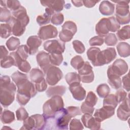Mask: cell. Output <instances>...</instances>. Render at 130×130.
Masks as SVG:
<instances>
[{
  "label": "cell",
  "mask_w": 130,
  "mask_h": 130,
  "mask_svg": "<svg viewBox=\"0 0 130 130\" xmlns=\"http://www.w3.org/2000/svg\"><path fill=\"white\" fill-rule=\"evenodd\" d=\"M115 95L117 100L118 103H119L122 102L126 98L127 93L123 89H120L116 91Z\"/></svg>",
  "instance_id": "91938a15"
},
{
  "label": "cell",
  "mask_w": 130,
  "mask_h": 130,
  "mask_svg": "<svg viewBox=\"0 0 130 130\" xmlns=\"http://www.w3.org/2000/svg\"><path fill=\"white\" fill-rule=\"evenodd\" d=\"M115 113V109L103 106L95 110L94 117L99 121L101 122L112 116Z\"/></svg>",
  "instance_id": "2e32d148"
},
{
  "label": "cell",
  "mask_w": 130,
  "mask_h": 130,
  "mask_svg": "<svg viewBox=\"0 0 130 130\" xmlns=\"http://www.w3.org/2000/svg\"><path fill=\"white\" fill-rule=\"evenodd\" d=\"M50 59L51 64L58 66L62 63L63 56L62 54H50Z\"/></svg>",
  "instance_id": "ee69618b"
},
{
  "label": "cell",
  "mask_w": 130,
  "mask_h": 130,
  "mask_svg": "<svg viewBox=\"0 0 130 130\" xmlns=\"http://www.w3.org/2000/svg\"><path fill=\"white\" fill-rule=\"evenodd\" d=\"M16 86L17 87V93L22 94L30 98L35 96L37 93V90L35 84L32 82L29 81L28 79L22 80Z\"/></svg>",
  "instance_id": "5b68a950"
},
{
  "label": "cell",
  "mask_w": 130,
  "mask_h": 130,
  "mask_svg": "<svg viewBox=\"0 0 130 130\" xmlns=\"http://www.w3.org/2000/svg\"><path fill=\"white\" fill-rule=\"evenodd\" d=\"M78 71L80 76L81 81L83 83H89L93 81L94 73L92 70V67L89 62H84L82 67Z\"/></svg>",
  "instance_id": "30bf717a"
},
{
  "label": "cell",
  "mask_w": 130,
  "mask_h": 130,
  "mask_svg": "<svg viewBox=\"0 0 130 130\" xmlns=\"http://www.w3.org/2000/svg\"><path fill=\"white\" fill-rule=\"evenodd\" d=\"M115 5L108 1H102L99 6V11L101 13L105 16H110L114 12Z\"/></svg>",
  "instance_id": "7402d4cb"
},
{
  "label": "cell",
  "mask_w": 130,
  "mask_h": 130,
  "mask_svg": "<svg viewBox=\"0 0 130 130\" xmlns=\"http://www.w3.org/2000/svg\"><path fill=\"white\" fill-rule=\"evenodd\" d=\"M17 120L19 121H23L28 117V114L25 109L20 107L16 111Z\"/></svg>",
  "instance_id": "f907efd6"
},
{
  "label": "cell",
  "mask_w": 130,
  "mask_h": 130,
  "mask_svg": "<svg viewBox=\"0 0 130 130\" xmlns=\"http://www.w3.org/2000/svg\"><path fill=\"white\" fill-rule=\"evenodd\" d=\"M117 116L119 119L123 121H126L130 116V110L129 107V99L125 98L119 106L117 110Z\"/></svg>",
  "instance_id": "e0dca14e"
},
{
  "label": "cell",
  "mask_w": 130,
  "mask_h": 130,
  "mask_svg": "<svg viewBox=\"0 0 130 130\" xmlns=\"http://www.w3.org/2000/svg\"><path fill=\"white\" fill-rule=\"evenodd\" d=\"M58 31L57 28L52 25H47L40 27L38 35V37L43 40L54 38L57 37Z\"/></svg>",
  "instance_id": "7c38bea8"
},
{
  "label": "cell",
  "mask_w": 130,
  "mask_h": 130,
  "mask_svg": "<svg viewBox=\"0 0 130 130\" xmlns=\"http://www.w3.org/2000/svg\"><path fill=\"white\" fill-rule=\"evenodd\" d=\"M44 49L49 54H62L65 50V44L59 40H49L44 42Z\"/></svg>",
  "instance_id": "ba28073f"
},
{
  "label": "cell",
  "mask_w": 130,
  "mask_h": 130,
  "mask_svg": "<svg viewBox=\"0 0 130 130\" xmlns=\"http://www.w3.org/2000/svg\"><path fill=\"white\" fill-rule=\"evenodd\" d=\"M13 15L17 19L21 21L25 25H27L29 22V18L24 7L21 6L18 10L13 12Z\"/></svg>",
  "instance_id": "603a6c76"
},
{
  "label": "cell",
  "mask_w": 130,
  "mask_h": 130,
  "mask_svg": "<svg viewBox=\"0 0 130 130\" xmlns=\"http://www.w3.org/2000/svg\"><path fill=\"white\" fill-rule=\"evenodd\" d=\"M13 66H15L14 58L9 55L1 59V66L3 68H9Z\"/></svg>",
  "instance_id": "b9f144b4"
},
{
  "label": "cell",
  "mask_w": 130,
  "mask_h": 130,
  "mask_svg": "<svg viewBox=\"0 0 130 130\" xmlns=\"http://www.w3.org/2000/svg\"><path fill=\"white\" fill-rule=\"evenodd\" d=\"M64 20L63 15L61 13H55L51 18V22L54 25H59L62 23Z\"/></svg>",
  "instance_id": "c3c4849f"
},
{
  "label": "cell",
  "mask_w": 130,
  "mask_h": 130,
  "mask_svg": "<svg viewBox=\"0 0 130 130\" xmlns=\"http://www.w3.org/2000/svg\"><path fill=\"white\" fill-rule=\"evenodd\" d=\"M35 126V122L34 118L31 116L30 117H28L26 119L23 120V126L21 128V129H34Z\"/></svg>",
  "instance_id": "bcb514c9"
},
{
  "label": "cell",
  "mask_w": 130,
  "mask_h": 130,
  "mask_svg": "<svg viewBox=\"0 0 130 130\" xmlns=\"http://www.w3.org/2000/svg\"><path fill=\"white\" fill-rule=\"evenodd\" d=\"M15 120L14 112L8 110H5L1 113V120L4 124H9Z\"/></svg>",
  "instance_id": "f546056e"
},
{
  "label": "cell",
  "mask_w": 130,
  "mask_h": 130,
  "mask_svg": "<svg viewBox=\"0 0 130 130\" xmlns=\"http://www.w3.org/2000/svg\"><path fill=\"white\" fill-rule=\"evenodd\" d=\"M128 68L127 64L124 60L117 59L108 67L107 76L113 75L120 77L127 72Z\"/></svg>",
  "instance_id": "8992f818"
},
{
  "label": "cell",
  "mask_w": 130,
  "mask_h": 130,
  "mask_svg": "<svg viewBox=\"0 0 130 130\" xmlns=\"http://www.w3.org/2000/svg\"><path fill=\"white\" fill-rule=\"evenodd\" d=\"M6 7L9 8L10 10L13 12L16 11L18 10L21 6L20 3L18 1L15 0H8L6 1Z\"/></svg>",
  "instance_id": "816d5d0a"
},
{
  "label": "cell",
  "mask_w": 130,
  "mask_h": 130,
  "mask_svg": "<svg viewBox=\"0 0 130 130\" xmlns=\"http://www.w3.org/2000/svg\"><path fill=\"white\" fill-rule=\"evenodd\" d=\"M94 110V107L86 105L84 102H83L81 106V111L84 114L92 115Z\"/></svg>",
  "instance_id": "6f0895ef"
},
{
  "label": "cell",
  "mask_w": 130,
  "mask_h": 130,
  "mask_svg": "<svg viewBox=\"0 0 130 130\" xmlns=\"http://www.w3.org/2000/svg\"><path fill=\"white\" fill-rule=\"evenodd\" d=\"M11 83L10 78L8 76H1L0 79V86H6Z\"/></svg>",
  "instance_id": "be15d7a7"
},
{
  "label": "cell",
  "mask_w": 130,
  "mask_h": 130,
  "mask_svg": "<svg viewBox=\"0 0 130 130\" xmlns=\"http://www.w3.org/2000/svg\"><path fill=\"white\" fill-rule=\"evenodd\" d=\"M8 51L4 46H1V59L8 56Z\"/></svg>",
  "instance_id": "03108f58"
},
{
  "label": "cell",
  "mask_w": 130,
  "mask_h": 130,
  "mask_svg": "<svg viewBox=\"0 0 130 130\" xmlns=\"http://www.w3.org/2000/svg\"><path fill=\"white\" fill-rule=\"evenodd\" d=\"M109 21V31L112 32H116L118 31L120 27V24L118 22L116 18L114 16L108 18Z\"/></svg>",
  "instance_id": "60d3db41"
},
{
  "label": "cell",
  "mask_w": 130,
  "mask_h": 130,
  "mask_svg": "<svg viewBox=\"0 0 130 130\" xmlns=\"http://www.w3.org/2000/svg\"><path fill=\"white\" fill-rule=\"evenodd\" d=\"M95 31L96 34L102 37L108 34L109 26L108 18H103L98 22L95 26Z\"/></svg>",
  "instance_id": "ffe728a7"
},
{
  "label": "cell",
  "mask_w": 130,
  "mask_h": 130,
  "mask_svg": "<svg viewBox=\"0 0 130 130\" xmlns=\"http://www.w3.org/2000/svg\"><path fill=\"white\" fill-rule=\"evenodd\" d=\"M66 91V87L63 85H58L49 87L46 91V94L48 97L54 95L62 96Z\"/></svg>",
  "instance_id": "cb8c5ba5"
},
{
  "label": "cell",
  "mask_w": 130,
  "mask_h": 130,
  "mask_svg": "<svg viewBox=\"0 0 130 130\" xmlns=\"http://www.w3.org/2000/svg\"><path fill=\"white\" fill-rule=\"evenodd\" d=\"M117 100L114 94H108L105 98L103 101V106L107 107L110 108L114 109L118 105Z\"/></svg>",
  "instance_id": "f1b7e54d"
},
{
  "label": "cell",
  "mask_w": 130,
  "mask_h": 130,
  "mask_svg": "<svg viewBox=\"0 0 130 130\" xmlns=\"http://www.w3.org/2000/svg\"><path fill=\"white\" fill-rule=\"evenodd\" d=\"M98 97L93 92L90 91L88 92L84 103L89 106L94 107L98 102Z\"/></svg>",
  "instance_id": "8d00e7d4"
},
{
  "label": "cell",
  "mask_w": 130,
  "mask_h": 130,
  "mask_svg": "<svg viewBox=\"0 0 130 130\" xmlns=\"http://www.w3.org/2000/svg\"><path fill=\"white\" fill-rule=\"evenodd\" d=\"M16 87L13 82L4 86H0V102L4 107H8L14 101Z\"/></svg>",
  "instance_id": "7a4b0ae2"
},
{
  "label": "cell",
  "mask_w": 130,
  "mask_h": 130,
  "mask_svg": "<svg viewBox=\"0 0 130 130\" xmlns=\"http://www.w3.org/2000/svg\"><path fill=\"white\" fill-rule=\"evenodd\" d=\"M54 118L55 119V125L58 129H68L69 122L71 117L67 113L66 109L63 108L57 112Z\"/></svg>",
  "instance_id": "8fae6325"
},
{
  "label": "cell",
  "mask_w": 130,
  "mask_h": 130,
  "mask_svg": "<svg viewBox=\"0 0 130 130\" xmlns=\"http://www.w3.org/2000/svg\"><path fill=\"white\" fill-rule=\"evenodd\" d=\"M117 3L116 6V19L120 24H125L129 22V1H113Z\"/></svg>",
  "instance_id": "3957f363"
},
{
  "label": "cell",
  "mask_w": 130,
  "mask_h": 130,
  "mask_svg": "<svg viewBox=\"0 0 130 130\" xmlns=\"http://www.w3.org/2000/svg\"><path fill=\"white\" fill-rule=\"evenodd\" d=\"M122 83L123 87L126 90V91H129V74H126L122 77Z\"/></svg>",
  "instance_id": "6125c7cd"
},
{
  "label": "cell",
  "mask_w": 130,
  "mask_h": 130,
  "mask_svg": "<svg viewBox=\"0 0 130 130\" xmlns=\"http://www.w3.org/2000/svg\"><path fill=\"white\" fill-rule=\"evenodd\" d=\"M104 40L103 37L100 36H95L91 38L89 41V45L91 46H101L103 44Z\"/></svg>",
  "instance_id": "9f6ffc18"
},
{
  "label": "cell",
  "mask_w": 130,
  "mask_h": 130,
  "mask_svg": "<svg viewBox=\"0 0 130 130\" xmlns=\"http://www.w3.org/2000/svg\"><path fill=\"white\" fill-rule=\"evenodd\" d=\"M108 82L113 88L118 89L121 87L122 81L120 77L115 75H108Z\"/></svg>",
  "instance_id": "4dcf8cb0"
},
{
  "label": "cell",
  "mask_w": 130,
  "mask_h": 130,
  "mask_svg": "<svg viewBox=\"0 0 130 130\" xmlns=\"http://www.w3.org/2000/svg\"><path fill=\"white\" fill-rule=\"evenodd\" d=\"M100 1H93V0H85L82 1L83 4L87 8H92L94 7L95 4Z\"/></svg>",
  "instance_id": "e7e4bbea"
},
{
  "label": "cell",
  "mask_w": 130,
  "mask_h": 130,
  "mask_svg": "<svg viewBox=\"0 0 130 130\" xmlns=\"http://www.w3.org/2000/svg\"><path fill=\"white\" fill-rule=\"evenodd\" d=\"M16 53L22 60H26L29 54L28 48L27 46L22 45L19 46L16 51Z\"/></svg>",
  "instance_id": "f35d334b"
},
{
  "label": "cell",
  "mask_w": 130,
  "mask_h": 130,
  "mask_svg": "<svg viewBox=\"0 0 130 130\" xmlns=\"http://www.w3.org/2000/svg\"><path fill=\"white\" fill-rule=\"evenodd\" d=\"M42 40L37 36H30L27 40L26 44L28 48L29 55H34L38 51V48L41 45Z\"/></svg>",
  "instance_id": "d6986e66"
},
{
  "label": "cell",
  "mask_w": 130,
  "mask_h": 130,
  "mask_svg": "<svg viewBox=\"0 0 130 130\" xmlns=\"http://www.w3.org/2000/svg\"><path fill=\"white\" fill-rule=\"evenodd\" d=\"M20 44L18 38L14 37H11L6 42V45L10 51H14L18 48Z\"/></svg>",
  "instance_id": "d6a6232c"
},
{
  "label": "cell",
  "mask_w": 130,
  "mask_h": 130,
  "mask_svg": "<svg viewBox=\"0 0 130 130\" xmlns=\"http://www.w3.org/2000/svg\"><path fill=\"white\" fill-rule=\"evenodd\" d=\"M96 92L100 98H105L110 93V89L107 84H101L96 88Z\"/></svg>",
  "instance_id": "836d02e7"
},
{
  "label": "cell",
  "mask_w": 130,
  "mask_h": 130,
  "mask_svg": "<svg viewBox=\"0 0 130 130\" xmlns=\"http://www.w3.org/2000/svg\"><path fill=\"white\" fill-rule=\"evenodd\" d=\"M118 54L122 57H127L130 55V46L126 42H120L116 46Z\"/></svg>",
  "instance_id": "484cf974"
},
{
  "label": "cell",
  "mask_w": 130,
  "mask_h": 130,
  "mask_svg": "<svg viewBox=\"0 0 130 130\" xmlns=\"http://www.w3.org/2000/svg\"><path fill=\"white\" fill-rule=\"evenodd\" d=\"M66 111L69 116L71 118L74 117L77 115H81L82 112L79 107L75 106H70L66 108Z\"/></svg>",
  "instance_id": "681fc988"
},
{
  "label": "cell",
  "mask_w": 130,
  "mask_h": 130,
  "mask_svg": "<svg viewBox=\"0 0 130 130\" xmlns=\"http://www.w3.org/2000/svg\"><path fill=\"white\" fill-rule=\"evenodd\" d=\"M31 116L34 118L35 122L34 129L41 130L44 129L47 123V119L43 115L38 114L31 115Z\"/></svg>",
  "instance_id": "4316f807"
},
{
  "label": "cell",
  "mask_w": 130,
  "mask_h": 130,
  "mask_svg": "<svg viewBox=\"0 0 130 130\" xmlns=\"http://www.w3.org/2000/svg\"><path fill=\"white\" fill-rule=\"evenodd\" d=\"M84 63L83 58L80 55H76L71 60V64L76 70L80 69Z\"/></svg>",
  "instance_id": "ab89813d"
},
{
  "label": "cell",
  "mask_w": 130,
  "mask_h": 130,
  "mask_svg": "<svg viewBox=\"0 0 130 130\" xmlns=\"http://www.w3.org/2000/svg\"><path fill=\"white\" fill-rule=\"evenodd\" d=\"M42 6L51 9L54 13H59L63 10L65 2L64 1H41Z\"/></svg>",
  "instance_id": "44dd1931"
},
{
  "label": "cell",
  "mask_w": 130,
  "mask_h": 130,
  "mask_svg": "<svg viewBox=\"0 0 130 130\" xmlns=\"http://www.w3.org/2000/svg\"><path fill=\"white\" fill-rule=\"evenodd\" d=\"M51 15L45 13L42 15H39L37 17L36 20L39 25L41 26L49 23L51 21Z\"/></svg>",
  "instance_id": "f6af8a7d"
},
{
  "label": "cell",
  "mask_w": 130,
  "mask_h": 130,
  "mask_svg": "<svg viewBox=\"0 0 130 130\" xmlns=\"http://www.w3.org/2000/svg\"><path fill=\"white\" fill-rule=\"evenodd\" d=\"M29 77L31 81L34 84H36L41 82L44 79V74L43 72L38 68L31 69L29 73Z\"/></svg>",
  "instance_id": "d4e9b609"
},
{
  "label": "cell",
  "mask_w": 130,
  "mask_h": 130,
  "mask_svg": "<svg viewBox=\"0 0 130 130\" xmlns=\"http://www.w3.org/2000/svg\"><path fill=\"white\" fill-rule=\"evenodd\" d=\"M0 29L1 37L3 39H7L11 35V33L12 32V28L8 23L5 24H1Z\"/></svg>",
  "instance_id": "d590c367"
},
{
  "label": "cell",
  "mask_w": 130,
  "mask_h": 130,
  "mask_svg": "<svg viewBox=\"0 0 130 130\" xmlns=\"http://www.w3.org/2000/svg\"><path fill=\"white\" fill-rule=\"evenodd\" d=\"M0 21L1 22H8L12 17L10 11L7 7H1L0 8Z\"/></svg>",
  "instance_id": "74e56055"
},
{
  "label": "cell",
  "mask_w": 130,
  "mask_h": 130,
  "mask_svg": "<svg viewBox=\"0 0 130 130\" xmlns=\"http://www.w3.org/2000/svg\"><path fill=\"white\" fill-rule=\"evenodd\" d=\"M34 84L36 88V90L38 92H43L45 91L47 87L46 81L45 79L43 80H42L41 82L36 84Z\"/></svg>",
  "instance_id": "94428289"
},
{
  "label": "cell",
  "mask_w": 130,
  "mask_h": 130,
  "mask_svg": "<svg viewBox=\"0 0 130 130\" xmlns=\"http://www.w3.org/2000/svg\"><path fill=\"white\" fill-rule=\"evenodd\" d=\"M83 125L90 129H100L101 128V122L98 121L92 115L84 114L81 118Z\"/></svg>",
  "instance_id": "ac0fdd59"
},
{
  "label": "cell",
  "mask_w": 130,
  "mask_h": 130,
  "mask_svg": "<svg viewBox=\"0 0 130 130\" xmlns=\"http://www.w3.org/2000/svg\"><path fill=\"white\" fill-rule=\"evenodd\" d=\"M69 89L73 98L77 101H82L86 96V91L80 83H74L70 85Z\"/></svg>",
  "instance_id": "9a60e30c"
},
{
  "label": "cell",
  "mask_w": 130,
  "mask_h": 130,
  "mask_svg": "<svg viewBox=\"0 0 130 130\" xmlns=\"http://www.w3.org/2000/svg\"><path fill=\"white\" fill-rule=\"evenodd\" d=\"M17 67L21 71L26 73H28L31 69V66L30 64L28 63V61H26V60H21L18 64Z\"/></svg>",
  "instance_id": "11a10c76"
},
{
  "label": "cell",
  "mask_w": 130,
  "mask_h": 130,
  "mask_svg": "<svg viewBox=\"0 0 130 130\" xmlns=\"http://www.w3.org/2000/svg\"><path fill=\"white\" fill-rule=\"evenodd\" d=\"M101 51L99 48L98 47H91L88 49L87 51V55L88 59L91 61L93 66L96 67L97 59L99 55V53Z\"/></svg>",
  "instance_id": "83f0119b"
},
{
  "label": "cell",
  "mask_w": 130,
  "mask_h": 130,
  "mask_svg": "<svg viewBox=\"0 0 130 130\" xmlns=\"http://www.w3.org/2000/svg\"><path fill=\"white\" fill-rule=\"evenodd\" d=\"M64 107L63 101L59 95H54L47 100L43 106V115L47 119L54 118L57 112Z\"/></svg>",
  "instance_id": "6da1fadb"
},
{
  "label": "cell",
  "mask_w": 130,
  "mask_h": 130,
  "mask_svg": "<svg viewBox=\"0 0 130 130\" xmlns=\"http://www.w3.org/2000/svg\"><path fill=\"white\" fill-rule=\"evenodd\" d=\"M72 3L73 5L77 7H79L83 6V2L82 1H72Z\"/></svg>",
  "instance_id": "003e7915"
},
{
  "label": "cell",
  "mask_w": 130,
  "mask_h": 130,
  "mask_svg": "<svg viewBox=\"0 0 130 130\" xmlns=\"http://www.w3.org/2000/svg\"><path fill=\"white\" fill-rule=\"evenodd\" d=\"M116 35L120 41H124L130 38V26L126 25L119 29Z\"/></svg>",
  "instance_id": "1f68e13d"
},
{
  "label": "cell",
  "mask_w": 130,
  "mask_h": 130,
  "mask_svg": "<svg viewBox=\"0 0 130 130\" xmlns=\"http://www.w3.org/2000/svg\"><path fill=\"white\" fill-rule=\"evenodd\" d=\"M46 82L50 85H56L62 78L63 74L59 68L51 66L46 73Z\"/></svg>",
  "instance_id": "9c48e42d"
},
{
  "label": "cell",
  "mask_w": 130,
  "mask_h": 130,
  "mask_svg": "<svg viewBox=\"0 0 130 130\" xmlns=\"http://www.w3.org/2000/svg\"><path fill=\"white\" fill-rule=\"evenodd\" d=\"M73 46L75 51L79 54H82L85 51V47L83 44L79 40H74L72 42Z\"/></svg>",
  "instance_id": "f5cc1de1"
},
{
  "label": "cell",
  "mask_w": 130,
  "mask_h": 130,
  "mask_svg": "<svg viewBox=\"0 0 130 130\" xmlns=\"http://www.w3.org/2000/svg\"><path fill=\"white\" fill-rule=\"evenodd\" d=\"M77 30V27L75 22L71 21H66L62 25V30L59 34L60 41L64 43L70 41Z\"/></svg>",
  "instance_id": "277c9868"
},
{
  "label": "cell",
  "mask_w": 130,
  "mask_h": 130,
  "mask_svg": "<svg viewBox=\"0 0 130 130\" xmlns=\"http://www.w3.org/2000/svg\"><path fill=\"white\" fill-rule=\"evenodd\" d=\"M70 129L71 130H80V129H83L84 128L83 124L80 121V120L74 118L72 119L70 123Z\"/></svg>",
  "instance_id": "db71d44e"
},
{
  "label": "cell",
  "mask_w": 130,
  "mask_h": 130,
  "mask_svg": "<svg viewBox=\"0 0 130 130\" xmlns=\"http://www.w3.org/2000/svg\"><path fill=\"white\" fill-rule=\"evenodd\" d=\"M116 55L114 48H107L105 50L101 51L99 53L96 67L109 63L116 58Z\"/></svg>",
  "instance_id": "52a82bcc"
},
{
  "label": "cell",
  "mask_w": 130,
  "mask_h": 130,
  "mask_svg": "<svg viewBox=\"0 0 130 130\" xmlns=\"http://www.w3.org/2000/svg\"><path fill=\"white\" fill-rule=\"evenodd\" d=\"M8 23L12 28V32L13 35L19 37L24 32L26 26L21 21L17 19L14 17H12Z\"/></svg>",
  "instance_id": "5bb4252c"
},
{
  "label": "cell",
  "mask_w": 130,
  "mask_h": 130,
  "mask_svg": "<svg viewBox=\"0 0 130 130\" xmlns=\"http://www.w3.org/2000/svg\"><path fill=\"white\" fill-rule=\"evenodd\" d=\"M36 59L38 65L43 72L46 74L48 69L52 66L50 62V54L44 51H42L39 52L37 55Z\"/></svg>",
  "instance_id": "4fadbf2b"
},
{
  "label": "cell",
  "mask_w": 130,
  "mask_h": 130,
  "mask_svg": "<svg viewBox=\"0 0 130 130\" xmlns=\"http://www.w3.org/2000/svg\"><path fill=\"white\" fill-rule=\"evenodd\" d=\"M65 79L69 85L74 83H80L81 82L80 76L76 72H70L67 74L65 76Z\"/></svg>",
  "instance_id": "e575fe53"
},
{
  "label": "cell",
  "mask_w": 130,
  "mask_h": 130,
  "mask_svg": "<svg viewBox=\"0 0 130 130\" xmlns=\"http://www.w3.org/2000/svg\"><path fill=\"white\" fill-rule=\"evenodd\" d=\"M117 38L116 37L115 35L113 33L108 34L107 36H106L105 38L104 39V41L105 44L107 46H115L117 43Z\"/></svg>",
  "instance_id": "7dc6e473"
},
{
  "label": "cell",
  "mask_w": 130,
  "mask_h": 130,
  "mask_svg": "<svg viewBox=\"0 0 130 130\" xmlns=\"http://www.w3.org/2000/svg\"><path fill=\"white\" fill-rule=\"evenodd\" d=\"M11 78L12 80L15 83L16 85H17L22 80L25 79H27V76L26 74L22 73L17 71L11 75Z\"/></svg>",
  "instance_id": "7bdbcfd3"
},
{
  "label": "cell",
  "mask_w": 130,
  "mask_h": 130,
  "mask_svg": "<svg viewBox=\"0 0 130 130\" xmlns=\"http://www.w3.org/2000/svg\"><path fill=\"white\" fill-rule=\"evenodd\" d=\"M16 99L18 103L21 106L25 105L30 100V98L25 96L22 94L17 93Z\"/></svg>",
  "instance_id": "680465c9"
}]
</instances>
